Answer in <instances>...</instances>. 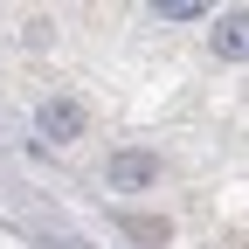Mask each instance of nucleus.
<instances>
[{
    "label": "nucleus",
    "instance_id": "1",
    "mask_svg": "<svg viewBox=\"0 0 249 249\" xmlns=\"http://www.w3.org/2000/svg\"><path fill=\"white\" fill-rule=\"evenodd\" d=\"M152 180H160L152 152H111V187H152Z\"/></svg>",
    "mask_w": 249,
    "mask_h": 249
},
{
    "label": "nucleus",
    "instance_id": "2",
    "mask_svg": "<svg viewBox=\"0 0 249 249\" xmlns=\"http://www.w3.org/2000/svg\"><path fill=\"white\" fill-rule=\"evenodd\" d=\"M214 55H222V62H242V55H249V7L222 14V28H214Z\"/></svg>",
    "mask_w": 249,
    "mask_h": 249
},
{
    "label": "nucleus",
    "instance_id": "3",
    "mask_svg": "<svg viewBox=\"0 0 249 249\" xmlns=\"http://www.w3.org/2000/svg\"><path fill=\"white\" fill-rule=\"evenodd\" d=\"M35 124H42V139H76V132H83V111H76L70 97H49Z\"/></svg>",
    "mask_w": 249,
    "mask_h": 249
},
{
    "label": "nucleus",
    "instance_id": "4",
    "mask_svg": "<svg viewBox=\"0 0 249 249\" xmlns=\"http://www.w3.org/2000/svg\"><path fill=\"white\" fill-rule=\"evenodd\" d=\"M152 7H160L166 21H194V14H208L214 0H152Z\"/></svg>",
    "mask_w": 249,
    "mask_h": 249
}]
</instances>
